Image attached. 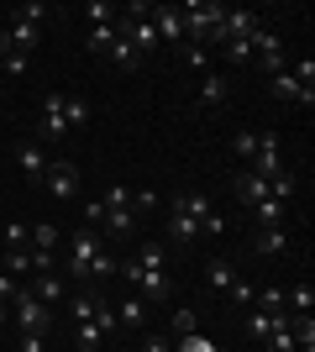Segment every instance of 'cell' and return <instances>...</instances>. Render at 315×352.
Returning a JSON list of instances; mask_svg holds the SVG:
<instances>
[{
	"instance_id": "obj_1",
	"label": "cell",
	"mask_w": 315,
	"mask_h": 352,
	"mask_svg": "<svg viewBox=\"0 0 315 352\" xmlns=\"http://www.w3.org/2000/svg\"><path fill=\"white\" fill-rule=\"evenodd\" d=\"M116 274H126V284H132V294L142 300V305H163L168 294H174V284H168V248H163V242H142V248L132 252V263H121Z\"/></svg>"
},
{
	"instance_id": "obj_2",
	"label": "cell",
	"mask_w": 315,
	"mask_h": 352,
	"mask_svg": "<svg viewBox=\"0 0 315 352\" xmlns=\"http://www.w3.org/2000/svg\"><path fill=\"white\" fill-rule=\"evenodd\" d=\"M90 121V100H79V95H47L43 100V116H37V142H63V137H74L79 126Z\"/></svg>"
},
{
	"instance_id": "obj_3",
	"label": "cell",
	"mask_w": 315,
	"mask_h": 352,
	"mask_svg": "<svg viewBox=\"0 0 315 352\" xmlns=\"http://www.w3.org/2000/svg\"><path fill=\"white\" fill-rule=\"evenodd\" d=\"M179 16H184V37H195L200 47H205V43H221L226 6H215V0H184Z\"/></svg>"
},
{
	"instance_id": "obj_4",
	"label": "cell",
	"mask_w": 315,
	"mask_h": 352,
	"mask_svg": "<svg viewBox=\"0 0 315 352\" xmlns=\"http://www.w3.org/2000/svg\"><path fill=\"white\" fill-rule=\"evenodd\" d=\"M43 21H47V6H43V0H32V6L11 11V21H5V43H11L16 58H27L32 47H37V37H43Z\"/></svg>"
},
{
	"instance_id": "obj_5",
	"label": "cell",
	"mask_w": 315,
	"mask_h": 352,
	"mask_svg": "<svg viewBox=\"0 0 315 352\" xmlns=\"http://www.w3.org/2000/svg\"><path fill=\"white\" fill-rule=\"evenodd\" d=\"M174 210H184V216L200 226V236H221L226 232V221H221V210L210 206V195H200V190H184V195H174Z\"/></svg>"
},
{
	"instance_id": "obj_6",
	"label": "cell",
	"mask_w": 315,
	"mask_h": 352,
	"mask_svg": "<svg viewBox=\"0 0 315 352\" xmlns=\"http://www.w3.org/2000/svg\"><path fill=\"white\" fill-rule=\"evenodd\" d=\"M100 226L105 232H132L137 226V216H132V190H126V184H110V190H105V200H100Z\"/></svg>"
},
{
	"instance_id": "obj_7",
	"label": "cell",
	"mask_w": 315,
	"mask_h": 352,
	"mask_svg": "<svg viewBox=\"0 0 315 352\" xmlns=\"http://www.w3.org/2000/svg\"><path fill=\"white\" fill-rule=\"evenodd\" d=\"M11 316H16V326H21V331H53V305H43L32 289H16Z\"/></svg>"
},
{
	"instance_id": "obj_8",
	"label": "cell",
	"mask_w": 315,
	"mask_h": 352,
	"mask_svg": "<svg viewBox=\"0 0 315 352\" xmlns=\"http://www.w3.org/2000/svg\"><path fill=\"white\" fill-rule=\"evenodd\" d=\"M253 58H263L268 79H273V74H284V69H289V58H284V37H279L273 27H257V32H253Z\"/></svg>"
},
{
	"instance_id": "obj_9",
	"label": "cell",
	"mask_w": 315,
	"mask_h": 352,
	"mask_svg": "<svg viewBox=\"0 0 315 352\" xmlns=\"http://www.w3.org/2000/svg\"><path fill=\"white\" fill-rule=\"evenodd\" d=\"M247 174H257V179L284 174V153H279V137L273 132H257V153H253V163H247Z\"/></svg>"
},
{
	"instance_id": "obj_10",
	"label": "cell",
	"mask_w": 315,
	"mask_h": 352,
	"mask_svg": "<svg viewBox=\"0 0 315 352\" xmlns=\"http://www.w3.org/2000/svg\"><path fill=\"white\" fill-rule=\"evenodd\" d=\"M95 252H100V236H95V226H79L74 242H69V274H74V279H90Z\"/></svg>"
},
{
	"instance_id": "obj_11",
	"label": "cell",
	"mask_w": 315,
	"mask_h": 352,
	"mask_svg": "<svg viewBox=\"0 0 315 352\" xmlns=\"http://www.w3.org/2000/svg\"><path fill=\"white\" fill-rule=\"evenodd\" d=\"M43 190H53L58 200H74L79 190V168L69 158H47V179H43Z\"/></svg>"
},
{
	"instance_id": "obj_12",
	"label": "cell",
	"mask_w": 315,
	"mask_h": 352,
	"mask_svg": "<svg viewBox=\"0 0 315 352\" xmlns=\"http://www.w3.org/2000/svg\"><path fill=\"white\" fill-rule=\"evenodd\" d=\"M253 248H257V258H289V252H294V236H289V226H263Z\"/></svg>"
},
{
	"instance_id": "obj_13",
	"label": "cell",
	"mask_w": 315,
	"mask_h": 352,
	"mask_svg": "<svg viewBox=\"0 0 315 352\" xmlns=\"http://www.w3.org/2000/svg\"><path fill=\"white\" fill-rule=\"evenodd\" d=\"M268 85H273V95H279V100H289V105H305V111L315 105V89H310V85H300V79H294L289 69H284V74H273Z\"/></svg>"
},
{
	"instance_id": "obj_14",
	"label": "cell",
	"mask_w": 315,
	"mask_h": 352,
	"mask_svg": "<svg viewBox=\"0 0 315 352\" xmlns=\"http://www.w3.org/2000/svg\"><path fill=\"white\" fill-rule=\"evenodd\" d=\"M231 190H237V200L247 210L253 206H263V200H273V190H268V179H257V174H247V168H242L237 179H231Z\"/></svg>"
},
{
	"instance_id": "obj_15",
	"label": "cell",
	"mask_w": 315,
	"mask_h": 352,
	"mask_svg": "<svg viewBox=\"0 0 315 352\" xmlns=\"http://www.w3.org/2000/svg\"><path fill=\"white\" fill-rule=\"evenodd\" d=\"M152 32H158V43H179V37H184L179 6H152Z\"/></svg>"
},
{
	"instance_id": "obj_16",
	"label": "cell",
	"mask_w": 315,
	"mask_h": 352,
	"mask_svg": "<svg viewBox=\"0 0 315 352\" xmlns=\"http://www.w3.org/2000/svg\"><path fill=\"white\" fill-rule=\"evenodd\" d=\"M16 163H21V174H27L32 184H43V179H47V153H43V142H21V147H16Z\"/></svg>"
},
{
	"instance_id": "obj_17",
	"label": "cell",
	"mask_w": 315,
	"mask_h": 352,
	"mask_svg": "<svg viewBox=\"0 0 315 352\" xmlns=\"http://www.w3.org/2000/svg\"><path fill=\"white\" fill-rule=\"evenodd\" d=\"M126 43L137 47V53H158V32H152V16H142V21H132V16H126Z\"/></svg>"
},
{
	"instance_id": "obj_18",
	"label": "cell",
	"mask_w": 315,
	"mask_h": 352,
	"mask_svg": "<svg viewBox=\"0 0 315 352\" xmlns=\"http://www.w3.org/2000/svg\"><path fill=\"white\" fill-rule=\"evenodd\" d=\"M263 27V21H257V11H226V32H221V43H237V37H253V32Z\"/></svg>"
},
{
	"instance_id": "obj_19",
	"label": "cell",
	"mask_w": 315,
	"mask_h": 352,
	"mask_svg": "<svg viewBox=\"0 0 315 352\" xmlns=\"http://www.w3.org/2000/svg\"><path fill=\"white\" fill-rule=\"evenodd\" d=\"M168 242H179V248H189V242H200V226L184 210H174L168 206Z\"/></svg>"
},
{
	"instance_id": "obj_20",
	"label": "cell",
	"mask_w": 315,
	"mask_h": 352,
	"mask_svg": "<svg viewBox=\"0 0 315 352\" xmlns=\"http://www.w3.org/2000/svg\"><path fill=\"white\" fill-rule=\"evenodd\" d=\"M237 279H242V274H237L231 263H221V258H215V263H205V284H210V289L231 294V289H237Z\"/></svg>"
},
{
	"instance_id": "obj_21",
	"label": "cell",
	"mask_w": 315,
	"mask_h": 352,
	"mask_svg": "<svg viewBox=\"0 0 315 352\" xmlns=\"http://www.w3.org/2000/svg\"><path fill=\"white\" fill-rule=\"evenodd\" d=\"M284 321H289V310H284V316H268V310H253V316H247V331H253L257 342H268V337H273V331H279Z\"/></svg>"
},
{
	"instance_id": "obj_22",
	"label": "cell",
	"mask_w": 315,
	"mask_h": 352,
	"mask_svg": "<svg viewBox=\"0 0 315 352\" xmlns=\"http://www.w3.org/2000/svg\"><path fill=\"white\" fill-rule=\"evenodd\" d=\"M90 321H95V331H100V337H116V331H121V321H116V305H105L100 294H95V310H90Z\"/></svg>"
},
{
	"instance_id": "obj_23",
	"label": "cell",
	"mask_w": 315,
	"mask_h": 352,
	"mask_svg": "<svg viewBox=\"0 0 315 352\" xmlns=\"http://www.w3.org/2000/svg\"><path fill=\"white\" fill-rule=\"evenodd\" d=\"M32 294H37L43 305H58V300H69V294H63V279H58V274H37V284H32Z\"/></svg>"
},
{
	"instance_id": "obj_24",
	"label": "cell",
	"mask_w": 315,
	"mask_h": 352,
	"mask_svg": "<svg viewBox=\"0 0 315 352\" xmlns=\"http://www.w3.org/2000/svg\"><path fill=\"white\" fill-rule=\"evenodd\" d=\"M105 58L116 63V69H137V63H142V58H137V47L126 43V27H121V37H116V43L105 47Z\"/></svg>"
},
{
	"instance_id": "obj_25",
	"label": "cell",
	"mask_w": 315,
	"mask_h": 352,
	"mask_svg": "<svg viewBox=\"0 0 315 352\" xmlns=\"http://www.w3.org/2000/svg\"><path fill=\"white\" fill-rule=\"evenodd\" d=\"M221 100H226V79H221V69L200 74V105H221Z\"/></svg>"
},
{
	"instance_id": "obj_26",
	"label": "cell",
	"mask_w": 315,
	"mask_h": 352,
	"mask_svg": "<svg viewBox=\"0 0 315 352\" xmlns=\"http://www.w3.org/2000/svg\"><path fill=\"white\" fill-rule=\"evenodd\" d=\"M284 305L294 310V316H310L315 310V289L310 284H294V289H284Z\"/></svg>"
},
{
	"instance_id": "obj_27",
	"label": "cell",
	"mask_w": 315,
	"mask_h": 352,
	"mask_svg": "<svg viewBox=\"0 0 315 352\" xmlns=\"http://www.w3.org/2000/svg\"><path fill=\"white\" fill-rule=\"evenodd\" d=\"M116 321H121V326H132V331H137V326L148 321V305H142V300L132 294V300H121V305H116Z\"/></svg>"
},
{
	"instance_id": "obj_28",
	"label": "cell",
	"mask_w": 315,
	"mask_h": 352,
	"mask_svg": "<svg viewBox=\"0 0 315 352\" xmlns=\"http://www.w3.org/2000/svg\"><path fill=\"white\" fill-rule=\"evenodd\" d=\"M253 216L263 221V226H284L289 206H284V200H263V206H253Z\"/></svg>"
},
{
	"instance_id": "obj_29",
	"label": "cell",
	"mask_w": 315,
	"mask_h": 352,
	"mask_svg": "<svg viewBox=\"0 0 315 352\" xmlns=\"http://www.w3.org/2000/svg\"><path fill=\"white\" fill-rule=\"evenodd\" d=\"M263 347H268V352H294V316H289V321L279 326V331H273V337L263 342Z\"/></svg>"
},
{
	"instance_id": "obj_30",
	"label": "cell",
	"mask_w": 315,
	"mask_h": 352,
	"mask_svg": "<svg viewBox=\"0 0 315 352\" xmlns=\"http://www.w3.org/2000/svg\"><path fill=\"white\" fill-rule=\"evenodd\" d=\"M184 63H189L195 74H210V69H215V58H210V47H200V43H189V47H184Z\"/></svg>"
},
{
	"instance_id": "obj_31",
	"label": "cell",
	"mask_w": 315,
	"mask_h": 352,
	"mask_svg": "<svg viewBox=\"0 0 315 352\" xmlns=\"http://www.w3.org/2000/svg\"><path fill=\"white\" fill-rule=\"evenodd\" d=\"M74 342H79V352H95L105 337L95 331V321H74Z\"/></svg>"
},
{
	"instance_id": "obj_32",
	"label": "cell",
	"mask_w": 315,
	"mask_h": 352,
	"mask_svg": "<svg viewBox=\"0 0 315 352\" xmlns=\"http://www.w3.org/2000/svg\"><path fill=\"white\" fill-rule=\"evenodd\" d=\"M84 16H90L95 27H110V21H116V6H110V0H90V6H84Z\"/></svg>"
},
{
	"instance_id": "obj_33",
	"label": "cell",
	"mask_w": 315,
	"mask_h": 352,
	"mask_svg": "<svg viewBox=\"0 0 315 352\" xmlns=\"http://www.w3.org/2000/svg\"><path fill=\"white\" fill-rule=\"evenodd\" d=\"M221 53L231 63H253V37H237V43H221Z\"/></svg>"
},
{
	"instance_id": "obj_34",
	"label": "cell",
	"mask_w": 315,
	"mask_h": 352,
	"mask_svg": "<svg viewBox=\"0 0 315 352\" xmlns=\"http://www.w3.org/2000/svg\"><path fill=\"white\" fill-rule=\"evenodd\" d=\"M231 153H237L242 163H253V153H257V132H237V137H231Z\"/></svg>"
},
{
	"instance_id": "obj_35",
	"label": "cell",
	"mask_w": 315,
	"mask_h": 352,
	"mask_svg": "<svg viewBox=\"0 0 315 352\" xmlns=\"http://www.w3.org/2000/svg\"><path fill=\"white\" fill-rule=\"evenodd\" d=\"M179 352H221V347H215L205 331H189V337H179Z\"/></svg>"
},
{
	"instance_id": "obj_36",
	"label": "cell",
	"mask_w": 315,
	"mask_h": 352,
	"mask_svg": "<svg viewBox=\"0 0 315 352\" xmlns=\"http://www.w3.org/2000/svg\"><path fill=\"white\" fill-rule=\"evenodd\" d=\"M189 331H200V316L195 310H174V337H189Z\"/></svg>"
},
{
	"instance_id": "obj_37",
	"label": "cell",
	"mask_w": 315,
	"mask_h": 352,
	"mask_svg": "<svg viewBox=\"0 0 315 352\" xmlns=\"http://www.w3.org/2000/svg\"><path fill=\"white\" fill-rule=\"evenodd\" d=\"M253 305H263L268 316H284V289H263V294L253 300Z\"/></svg>"
},
{
	"instance_id": "obj_38",
	"label": "cell",
	"mask_w": 315,
	"mask_h": 352,
	"mask_svg": "<svg viewBox=\"0 0 315 352\" xmlns=\"http://www.w3.org/2000/svg\"><path fill=\"white\" fill-rule=\"evenodd\" d=\"M110 274H116V258H110V252H95V263H90V279H110Z\"/></svg>"
},
{
	"instance_id": "obj_39",
	"label": "cell",
	"mask_w": 315,
	"mask_h": 352,
	"mask_svg": "<svg viewBox=\"0 0 315 352\" xmlns=\"http://www.w3.org/2000/svg\"><path fill=\"white\" fill-rule=\"evenodd\" d=\"M289 74H294L300 85H310V89H315V58H294V69H289Z\"/></svg>"
},
{
	"instance_id": "obj_40",
	"label": "cell",
	"mask_w": 315,
	"mask_h": 352,
	"mask_svg": "<svg viewBox=\"0 0 315 352\" xmlns=\"http://www.w3.org/2000/svg\"><path fill=\"white\" fill-rule=\"evenodd\" d=\"M21 352H47V331H21Z\"/></svg>"
},
{
	"instance_id": "obj_41",
	"label": "cell",
	"mask_w": 315,
	"mask_h": 352,
	"mask_svg": "<svg viewBox=\"0 0 315 352\" xmlns=\"http://www.w3.org/2000/svg\"><path fill=\"white\" fill-rule=\"evenodd\" d=\"M27 248V226H5V252H21Z\"/></svg>"
},
{
	"instance_id": "obj_42",
	"label": "cell",
	"mask_w": 315,
	"mask_h": 352,
	"mask_svg": "<svg viewBox=\"0 0 315 352\" xmlns=\"http://www.w3.org/2000/svg\"><path fill=\"white\" fill-rule=\"evenodd\" d=\"M231 300H237V305H253V300H257V289H253V284H247V279H237V289H231Z\"/></svg>"
},
{
	"instance_id": "obj_43",
	"label": "cell",
	"mask_w": 315,
	"mask_h": 352,
	"mask_svg": "<svg viewBox=\"0 0 315 352\" xmlns=\"http://www.w3.org/2000/svg\"><path fill=\"white\" fill-rule=\"evenodd\" d=\"M5 268H11V274H27V268H32V258H27V248H21V252H11V258H5Z\"/></svg>"
},
{
	"instance_id": "obj_44",
	"label": "cell",
	"mask_w": 315,
	"mask_h": 352,
	"mask_svg": "<svg viewBox=\"0 0 315 352\" xmlns=\"http://www.w3.org/2000/svg\"><path fill=\"white\" fill-rule=\"evenodd\" d=\"M32 258V268H37V274H53V252H27Z\"/></svg>"
},
{
	"instance_id": "obj_45",
	"label": "cell",
	"mask_w": 315,
	"mask_h": 352,
	"mask_svg": "<svg viewBox=\"0 0 315 352\" xmlns=\"http://www.w3.org/2000/svg\"><path fill=\"white\" fill-rule=\"evenodd\" d=\"M142 352H174V347H168V337H142Z\"/></svg>"
},
{
	"instance_id": "obj_46",
	"label": "cell",
	"mask_w": 315,
	"mask_h": 352,
	"mask_svg": "<svg viewBox=\"0 0 315 352\" xmlns=\"http://www.w3.org/2000/svg\"><path fill=\"white\" fill-rule=\"evenodd\" d=\"M0 300H16V284H11V274H0Z\"/></svg>"
},
{
	"instance_id": "obj_47",
	"label": "cell",
	"mask_w": 315,
	"mask_h": 352,
	"mask_svg": "<svg viewBox=\"0 0 315 352\" xmlns=\"http://www.w3.org/2000/svg\"><path fill=\"white\" fill-rule=\"evenodd\" d=\"M5 58H11V43H5V27H0V74H5Z\"/></svg>"
}]
</instances>
